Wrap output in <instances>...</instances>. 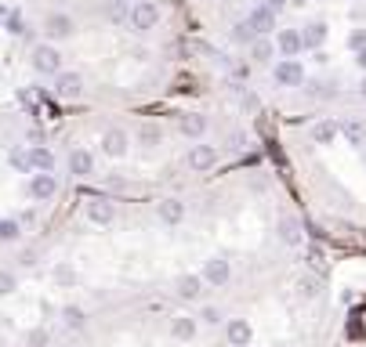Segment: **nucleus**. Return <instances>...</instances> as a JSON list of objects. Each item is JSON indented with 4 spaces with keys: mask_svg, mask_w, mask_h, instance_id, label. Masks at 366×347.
<instances>
[{
    "mask_svg": "<svg viewBox=\"0 0 366 347\" xmlns=\"http://www.w3.org/2000/svg\"><path fill=\"white\" fill-rule=\"evenodd\" d=\"M33 69L40 73V76H55V73H62V55H58V47H51V44L33 47Z\"/></svg>",
    "mask_w": 366,
    "mask_h": 347,
    "instance_id": "obj_1",
    "label": "nucleus"
},
{
    "mask_svg": "<svg viewBox=\"0 0 366 347\" xmlns=\"http://www.w3.org/2000/svg\"><path fill=\"white\" fill-rule=\"evenodd\" d=\"M156 22H160V8L153 4V0H138V4L131 8V29L149 33Z\"/></svg>",
    "mask_w": 366,
    "mask_h": 347,
    "instance_id": "obj_2",
    "label": "nucleus"
},
{
    "mask_svg": "<svg viewBox=\"0 0 366 347\" xmlns=\"http://www.w3.org/2000/svg\"><path fill=\"white\" fill-rule=\"evenodd\" d=\"M272 76H276V83H280V87H301V83H305V69H301V62H297V58L276 62Z\"/></svg>",
    "mask_w": 366,
    "mask_h": 347,
    "instance_id": "obj_3",
    "label": "nucleus"
},
{
    "mask_svg": "<svg viewBox=\"0 0 366 347\" xmlns=\"http://www.w3.org/2000/svg\"><path fill=\"white\" fill-rule=\"evenodd\" d=\"M199 279L207 282V286H225V282L232 279V268H229V261H225V257H210V261L204 264V272H199Z\"/></svg>",
    "mask_w": 366,
    "mask_h": 347,
    "instance_id": "obj_4",
    "label": "nucleus"
},
{
    "mask_svg": "<svg viewBox=\"0 0 366 347\" xmlns=\"http://www.w3.org/2000/svg\"><path fill=\"white\" fill-rule=\"evenodd\" d=\"M73 29H77V25H73L69 15H62V11H55V15L44 18V36H47V40H69Z\"/></svg>",
    "mask_w": 366,
    "mask_h": 347,
    "instance_id": "obj_5",
    "label": "nucleus"
},
{
    "mask_svg": "<svg viewBox=\"0 0 366 347\" xmlns=\"http://www.w3.org/2000/svg\"><path fill=\"white\" fill-rule=\"evenodd\" d=\"M58 192V181H55V174L51 170H36L33 174V181H29V196L36 199V203H47Z\"/></svg>",
    "mask_w": 366,
    "mask_h": 347,
    "instance_id": "obj_6",
    "label": "nucleus"
},
{
    "mask_svg": "<svg viewBox=\"0 0 366 347\" xmlns=\"http://www.w3.org/2000/svg\"><path fill=\"white\" fill-rule=\"evenodd\" d=\"M243 22L254 29V36H269V33L276 29V11H269L265 4H258V8H250V15H247Z\"/></svg>",
    "mask_w": 366,
    "mask_h": 347,
    "instance_id": "obj_7",
    "label": "nucleus"
},
{
    "mask_svg": "<svg viewBox=\"0 0 366 347\" xmlns=\"http://www.w3.org/2000/svg\"><path fill=\"white\" fill-rule=\"evenodd\" d=\"M127 145H131V138H127V131H120V127H112V131L102 134V152L112 159L127 156Z\"/></svg>",
    "mask_w": 366,
    "mask_h": 347,
    "instance_id": "obj_8",
    "label": "nucleus"
},
{
    "mask_svg": "<svg viewBox=\"0 0 366 347\" xmlns=\"http://www.w3.org/2000/svg\"><path fill=\"white\" fill-rule=\"evenodd\" d=\"M214 163H218V149H214V145H193V149H188V166H193V170L204 174V170H210Z\"/></svg>",
    "mask_w": 366,
    "mask_h": 347,
    "instance_id": "obj_9",
    "label": "nucleus"
},
{
    "mask_svg": "<svg viewBox=\"0 0 366 347\" xmlns=\"http://www.w3.org/2000/svg\"><path fill=\"white\" fill-rule=\"evenodd\" d=\"M156 217L163 224H182L185 221V203L182 199H160L156 203Z\"/></svg>",
    "mask_w": 366,
    "mask_h": 347,
    "instance_id": "obj_10",
    "label": "nucleus"
},
{
    "mask_svg": "<svg viewBox=\"0 0 366 347\" xmlns=\"http://www.w3.org/2000/svg\"><path fill=\"white\" fill-rule=\"evenodd\" d=\"M225 337H229L232 347H247L250 337H254V329H250L247 318H229V326H225Z\"/></svg>",
    "mask_w": 366,
    "mask_h": 347,
    "instance_id": "obj_11",
    "label": "nucleus"
},
{
    "mask_svg": "<svg viewBox=\"0 0 366 347\" xmlns=\"http://www.w3.org/2000/svg\"><path fill=\"white\" fill-rule=\"evenodd\" d=\"M69 170H73V177H91L95 174V156L87 149H73L69 152Z\"/></svg>",
    "mask_w": 366,
    "mask_h": 347,
    "instance_id": "obj_12",
    "label": "nucleus"
},
{
    "mask_svg": "<svg viewBox=\"0 0 366 347\" xmlns=\"http://www.w3.org/2000/svg\"><path fill=\"white\" fill-rule=\"evenodd\" d=\"M276 47H280L283 58H294V55L305 51V47H301V33L297 29H280V33H276Z\"/></svg>",
    "mask_w": 366,
    "mask_h": 347,
    "instance_id": "obj_13",
    "label": "nucleus"
},
{
    "mask_svg": "<svg viewBox=\"0 0 366 347\" xmlns=\"http://www.w3.org/2000/svg\"><path fill=\"white\" fill-rule=\"evenodd\" d=\"M55 91L62 98H77L84 91V80H80V73H55Z\"/></svg>",
    "mask_w": 366,
    "mask_h": 347,
    "instance_id": "obj_14",
    "label": "nucleus"
},
{
    "mask_svg": "<svg viewBox=\"0 0 366 347\" xmlns=\"http://www.w3.org/2000/svg\"><path fill=\"white\" fill-rule=\"evenodd\" d=\"M178 127H182L185 138H204L207 127H210V120H207L204 112H188V116H182V120H178Z\"/></svg>",
    "mask_w": 366,
    "mask_h": 347,
    "instance_id": "obj_15",
    "label": "nucleus"
},
{
    "mask_svg": "<svg viewBox=\"0 0 366 347\" xmlns=\"http://www.w3.org/2000/svg\"><path fill=\"white\" fill-rule=\"evenodd\" d=\"M204 286H207V282L199 275H182L178 279V297L182 300H199V297H204Z\"/></svg>",
    "mask_w": 366,
    "mask_h": 347,
    "instance_id": "obj_16",
    "label": "nucleus"
},
{
    "mask_svg": "<svg viewBox=\"0 0 366 347\" xmlns=\"http://www.w3.org/2000/svg\"><path fill=\"white\" fill-rule=\"evenodd\" d=\"M326 44V25L323 22H312L301 29V47H308V51H319Z\"/></svg>",
    "mask_w": 366,
    "mask_h": 347,
    "instance_id": "obj_17",
    "label": "nucleus"
},
{
    "mask_svg": "<svg viewBox=\"0 0 366 347\" xmlns=\"http://www.w3.org/2000/svg\"><path fill=\"white\" fill-rule=\"evenodd\" d=\"M87 217H91L95 224H112V217H117V207L106 199H95V203H87Z\"/></svg>",
    "mask_w": 366,
    "mask_h": 347,
    "instance_id": "obj_18",
    "label": "nucleus"
},
{
    "mask_svg": "<svg viewBox=\"0 0 366 347\" xmlns=\"http://www.w3.org/2000/svg\"><path fill=\"white\" fill-rule=\"evenodd\" d=\"M250 58H254L258 66H269V62L276 58V44L265 40V36H254V40H250Z\"/></svg>",
    "mask_w": 366,
    "mask_h": 347,
    "instance_id": "obj_19",
    "label": "nucleus"
},
{
    "mask_svg": "<svg viewBox=\"0 0 366 347\" xmlns=\"http://www.w3.org/2000/svg\"><path fill=\"white\" fill-rule=\"evenodd\" d=\"M29 166L33 170H55V152L44 149V145H33L29 149Z\"/></svg>",
    "mask_w": 366,
    "mask_h": 347,
    "instance_id": "obj_20",
    "label": "nucleus"
},
{
    "mask_svg": "<svg viewBox=\"0 0 366 347\" xmlns=\"http://www.w3.org/2000/svg\"><path fill=\"white\" fill-rule=\"evenodd\" d=\"M171 337L174 340H193L196 337V318H188V315H182V318H174V322H171Z\"/></svg>",
    "mask_w": 366,
    "mask_h": 347,
    "instance_id": "obj_21",
    "label": "nucleus"
},
{
    "mask_svg": "<svg viewBox=\"0 0 366 347\" xmlns=\"http://www.w3.org/2000/svg\"><path fill=\"white\" fill-rule=\"evenodd\" d=\"M341 134V127L330 123V120H323V123H315L312 127V138H315V145H334V138Z\"/></svg>",
    "mask_w": 366,
    "mask_h": 347,
    "instance_id": "obj_22",
    "label": "nucleus"
},
{
    "mask_svg": "<svg viewBox=\"0 0 366 347\" xmlns=\"http://www.w3.org/2000/svg\"><path fill=\"white\" fill-rule=\"evenodd\" d=\"M276 231H280V239L286 242V246H297V242H301V224L294 221V217H283Z\"/></svg>",
    "mask_w": 366,
    "mask_h": 347,
    "instance_id": "obj_23",
    "label": "nucleus"
},
{
    "mask_svg": "<svg viewBox=\"0 0 366 347\" xmlns=\"http://www.w3.org/2000/svg\"><path fill=\"white\" fill-rule=\"evenodd\" d=\"M62 322H66V329H84V326H87L84 307H73V304H66V307H62Z\"/></svg>",
    "mask_w": 366,
    "mask_h": 347,
    "instance_id": "obj_24",
    "label": "nucleus"
},
{
    "mask_svg": "<svg viewBox=\"0 0 366 347\" xmlns=\"http://www.w3.org/2000/svg\"><path fill=\"white\" fill-rule=\"evenodd\" d=\"M341 134L348 138V145H363V141H366V127L359 120H348V123H341Z\"/></svg>",
    "mask_w": 366,
    "mask_h": 347,
    "instance_id": "obj_25",
    "label": "nucleus"
},
{
    "mask_svg": "<svg viewBox=\"0 0 366 347\" xmlns=\"http://www.w3.org/2000/svg\"><path fill=\"white\" fill-rule=\"evenodd\" d=\"M19 231H22V224L15 221V217H4V221H0V242H15Z\"/></svg>",
    "mask_w": 366,
    "mask_h": 347,
    "instance_id": "obj_26",
    "label": "nucleus"
},
{
    "mask_svg": "<svg viewBox=\"0 0 366 347\" xmlns=\"http://www.w3.org/2000/svg\"><path fill=\"white\" fill-rule=\"evenodd\" d=\"M8 163L15 166L19 174H29L33 166H29V152H19V149H11V156H8Z\"/></svg>",
    "mask_w": 366,
    "mask_h": 347,
    "instance_id": "obj_27",
    "label": "nucleus"
},
{
    "mask_svg": "<svg viewBox=\"0 0 366 347\" xmlns=\"http://www.w3.org/2000/svg\"><path fill=\"white\" fill-rule=\"evenodd\" d=\"M138 141H142L145 149H153V145H160V127H153V123H145L142 131H138Z\"/></svg>",
    "mask_w": 366,
    "mask_h": 347,
    "instance_id": "obj_28",
    "label": "nucleus"
},
{
    "mask_svg": "<svg viewBox=\"0 0 366 347\" xmlns=\"http://www.w3.org/2000/svg\"><path fill=\"white\" fill-rule=\"evenodd\" d=\"M232 40H236V44H250V40H254V29H250L247 22H236V25H232Z\"/></svg>",
    "mask_w": 366,
    "mask_h": 347,
    "instance_id": "obj_29",
    "label": "nucleus"
},
{
    "mask_svg": "<svg viewBox=\"0 0 366 347\" xmlns=\"http://www.w3.org/2000/svg\"><path fill=\"white\" fill-rule=\"evenodd\" d=\"M297 293H301V297H308V300H312L315 293H319V286H315V279H301V282H297Z\"/></svg>",
    "mask_w": 366,
    "mask_h": 347,
    "instance_id": "obj_30",
    "label": "nucleus"
},
{
    "mask_svg": "<svg viewBox=\"0 0 366 347\" xmlns=\"http://www.w3.org/2000/svg\"><path fill=\"white\" fill-rule=\"evenodd\" d=\"M11 290H15V275H11V272H0V297H8Z\"/></svg>",
    "mask_w": 366,
    "mask_h": 347,
    "instance_id": "obj_31",
    "label": "nucleus"
},
{
    "mask_svg": "<svg viewBox=\"0 0 366 347\" xmlns=\"http://www.w3.org/2000/svg\"><path fill=\"white\" fill-rule=\"evenodd\" d=\"M348 47H352V51L366 47V29H356V33H352V36H348Z\"/></svg>",
    "mask_w": 366,
    "mask_h": 347,
    "instance_id": "obj_32",
    "label": "nucleus"
},
{
    "mask_svg": "<svg viewBox=\"0 0 366 347\" xmlns=\"http://www.w3.org/2000/svg\"><path fill=\"white\" fill-rule=\"evenodd\" d=\"M199 318H204V322H210V326H218L221 311H218V307H204V311H199Z\"/></svg>",
    "mask_w": 366,
    "mask_h": 347,
    "instance_id": "obj_33",
    "label": "nucleus"
},
{
    "mask_svg": "<svg viewBox=\"0 0 366 347\" xmlns=\"http://www.w3.org/2000/svg\"><path fill=\"white\" fill-rule=\"evenodd\" d=\"M47 344V329H33L29 333V347H44Z\"/></svg>",
    "mask_w": 366,
    "mask_h": 347,
    "instance_id": "obj_34",
    "label": "nucleus"
},
{
    "mask_svg": "<svg viewBox=\"0 0 366 347\" xmlns=\"http://www.w3.org/2000/svg\"><path fill=\"white\" fill-rule=\"evenodd\" d=\"M55 279H58V282H73V279H77V275H73V268H66V264H58V268H55Z\"/></svg>",
    "mask_w": 366,
    "mask_h": 347,
    "instance_id": "obj_35",
    "label": "nucleus"
},
{
    "mask_svg": "<svg viewBox=\"0 0 366 347\" xmlns=\"http://www.w3.org/2000/svg\"><path fill=\"white\" fill-rule=\"evenodd\" d=\"M261 4L269 8V11H283V8H286V0H261Z\"/></svg>",
    "mask_w": 366,
    "mask_h": 347,
    "instance_id": "obj_36",
    "label": "nucleus"
},
{
    "mask_svg": "<svg viewBox=\"0 0 366 347\" xmlns=\"http://www.w3.org/2000/svg\"><path fill=\"white\" fill-rule=\"evenodd\" d=\"M243 109H250V112H258V98H254V94H243Z\"/></svg>",
    "mask_w": 366,
    "mask_h": 347,
    "instance_id": "obj_37",
    "label": "nucleus"
},
{
    "mask_svg": "<svg viewBox=\"0 0 366 347\" xmlns=\"http://www.w3.org/2000/svg\"><path fill=\"white\" fill-rule=\"evenodd\" d=\"M356 62H359V69H366V47L356 51Z\"/></svg>",
    "mask_w": 366,
    "mask_h": 347,
    "instance_id": "obj_38",
    "label": "nucleus"
},
{
    "mask_svg": "<svg viewBox=\"0 0 366 347\" xmlns=\"http://www.w3.org/2000/svg\"><path fill=\"white\" fill-rule=\"evenodd\" d=\"M286 4H294V8H305V4H308V0H286Z\"/></svg>",
    "mask_w": 366,
    "mask_h": 347,
    "instance_id": "obj_39",
    "label": "nucleus"
},
{
    "mask_svg": "<svg viewBox=\"0 0 366 347\" xmlns=\"http://www.w3.org/2000/svg\"><path fill=\"white\" fill-rule=\"evenodd\" d=\"M359 94L366 98V76H363V83H359Z\"/></svg>",
    "mask_w": 366,
    "mask_h": 347,
    "instance_id": "obj_40",
    "label": "nucleus"
}]
</instances>
